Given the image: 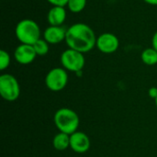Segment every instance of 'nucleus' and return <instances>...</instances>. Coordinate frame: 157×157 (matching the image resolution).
Masks as SVG:
<instances>
[{"mask_svg": "<svg viewBox=\"0 0 157 157\" xmlns=\"http://www.w3.org/2000/svg\"><path fill=\"white\" fill-rule=\"evenodd\" d=\"M94 30L85 23H75L66 30L65 42L70 49L86 53L94 49L97 43Z\"/></svg>", "mask_w": 157, "mask_h": 157, "instance_id": "nucleus-1", "label": "nucleus"}, {"mask_svg": "<svg viewBox=\"0 0 157 157\" xmlns=\"http://www.w3.org/2000/svg\"><path fill=\"white\" fill-rule=\"evenodd\" d=\"M53 121L56 128L60 131V132H63L69 135L77 132L80 124L77 113L67 108H62L58 109L54 114Z\"/></svg>", "mask_w": 157, "mask_h": 157, "instance_id": "nucleus-2", "label": "nucleus"}, {"mask_svg": "<svg viewBox=\"0 0 157 157\" xmlns=\"http://www.w3.org/2000/svg\"><path fill=\"white\" fill-rule=\"evenodd\" d=\"M15 35L20 43L33 45L40 39V29L33 19L25 18L17 24Z\"/></svg>", "mask_w": 157, "mask_h": 157, "instance_id": "nucleus-3", "label": "nucleus"}, {"mask_svg": "<svg viewBox=\"0 0 157 157\" xmlns=\"http://www.w3.org/2000/svg\"><path fill=\"white\" fill-rule=\"evenodd\" d=\"M0 95L8 102L17 100L20 95V86L17 78L10 74H3L0 76Z\"/></svg>", "mask_w": 157, "mask_h": 157, "instance_id": "nucleus-4", "label": "nucleus"}, {"mask_svg": "<svg viewBox=\"0 0 157 157\" xmlns=\"http://www.w3.org/2000/svg\"><path fill=\"white\" fill-rule=\"evenodd\" d=\"M61 63L66 71L76 74L84 68L86 59L84 53L68 48L61 54Z\"/></svg>", "mask_w": 157, "mask_h": 157, "instance_id": "nucleus-5", "label": "nucleus"}, {"mask_svg": "<svg viewBox=\"0 0 157 157\" xmlns=\"http://www.w3.org/2000/svg\"><path fill=\"white\" fill-rule=\"evenodd\" d=\"M68 83V74L64 68L55 67L48 72L45 76V85L48 89L59 92L64 89Z\"/></svg>", "mask_w": 157, "mask_h": 157, "instance_id": "nucleus-6", "label": "nucleus"}, {"mask_svg": "<svg viewBox=\"0 0 157 157\" xmlns=\"http://www.w3.org/2000/svg\"><path fill=\"white\" fill-rule=\"evenodd\" d=\"M96 46L99 52L106 54H110L118 51L120 46V40L115 34L105 32L100 34L97 38Z\"/></svg>", "mask_w": 157, "mask_h": 157, "instance_id": "nucleus-7", "label": "nucleus"}, {"mask_svg": "<svg viewBox=\"0 0 157 157\" xmlns=\"http://www.w3.org/2000/svg\"><path fill=\"white\" fill-rule=\"evenodd\" d=\"M15 60L22 65L31 63L37 57V53L33 48V45L20 43L14 52Z\"/></svg>", "mask_w": 157, "mask_h": 157, "instance_id": "nucleus-8", "label": "nucleus"}, {"mask_svg": "<svg viewBox=\"0 0 157 157\" xmlns=\"http://www.w3.org/2000/svg\"><path fill=\"white\" fill-rule=\"evenodd\" d=\"M90 139L83 132H75L70 135V148L77 154H85L90 148Z\"/></svg>", "mask_w": 157, "mask_h": 157, "instance_id": "nucleus-9", "label": "nucleus"}, {"mask_svg": "<svg viewBox=\"0 0 157 157\" xmlns=\"http://www.w3.org/2000/svg\"><path fill=\"white\" fill-rule=\"evenodd\" d=\"M66 30L63 26H49L43 32V39L49 44H58L63 40H65Z\"/></svg>", "mask_w": 157, "mask_h": 157, "instance_id": "nucleus-10", "label": "nucleus"}, {"mask_svg": "<svg viewBox=\"0 0 157 157\" xmlns=\"http://www.w3.org/2000/svg\"><path fill=\"white\" fill-rule=\"evenodd\" d=\"M66 19V10L64 6H52L48 12L47 20L50 26H63Z\"/></svg>", "mask_w": 157, "mask_h": 157, "instance_id": "nucleus-11", "label": "nucleus"}, {"mask_svg": "<svg viewBox=\"0 0 157 157\" xmlns=\"http://www.w3.org/2000/svg\"><path fill=\"white\" fill-rule=\"evenodd\" d=\"M52 144L57 151L66 150L70 147V135L63 132L57 133L52 140Z\"/></svg>", "mask_w": 157, "mask_h": 157, "instance_id": "nucleus-12", "label": "nucleus"}, {"mask_svg": "<svg viewBox=\"0 0 157 157\" xmlns=\"http://www.w3.org/2000/svg\"><path fill=\"white\" fill-rule=\"evenodd\" d=\"M142 61L146 65H155L157 64V51L153 47L144 49L141 54Z\"/></svg>", "mask_w": 157, "mask_h": 157, "instance_id": "nucleus-13", "label": "nucleus"}, {"mask_svg": "<svg viewBox=\"0 0 157 157\" xmlns=\"http://www.w3.org/2000/svg\"><path fill=\"white\" fill-rule=\"evenodd\" d=\"M33 48L39 56L46 55L49 52V43L44 39H40L33 44Z\"/></svg>", "mask_w": 157, "mask_h": 157, "instance_id": "nucleus-14", "label": "nucleus"}, {"mask_svg": "<svg viewBox=\"0 0 157 157\" xmlns=\"http://www.w3.org/2000/svg\"><path fill=\"white\" fill-rule=\"evenodd\" d=\"M86 6V0H69L67 6L73 13H80L85 9Z\"/></svg>", "mask_w": 157, "mask_h": 157, "instance_id": "nucleus-15", "label": "nucleus"}, {"mask_svg": "<svg viewBox=\"0 0 157 157\" xmlns=\"http://www.w3.org/2000/svg\"><path fill=\"white\" fill-rule=\"evenodd\" d=\"M11 62V58L10 55L7 52H6L5 50H1L0 51V70L4 71L6 70Z\"/></svg>", "mask_w": 157, "mask_h": 157, "instance_id": "nucleus-16", "label": "nucleus"}, {"mask_svg": "<svg viewBox=\"0 0 157 157\" xmlns=\"http://www.w3.org/2000/svg\"><path fill=\"white\" fill-rule=\"evenodd\" d=\"M52 6H66L69 0H47Z\"/></svg>", "mask_w": 157, "mask_h": 157, "instance_id": "nucleus-17", "label": "nucleus"}, {"mask_svg": "<svg viewBox=\"0 0 157 157\" xmlns=\"http://www.w3.org/2000/svg\"><path fill=\"white\" fill-rule=\"evenodd\" d=\"M148 95H149V97H150L151 98H153V99L155 100L157 98V87H155V86L151 87V88L148 90Z\"/></svg>", "mask_w": 157, "mask_h": 157, "instance_id": "nucleus-18", "label": "nucleus"}, {"mask_svg": "<svg viewBox=\"0 0 157 157\" xmlns=\"http://www.w3.org/2000/svg\"><path fill=\"white\" fill-rule=\"evenodd\" d=\"M152 47L157 51V31L155 32V34L153 35V38H152Z\"/></svg>", "mask_w": 157, "mask_h": 157, "instance_id": "nucleus-19", "label": "nucleus"}, {"mask_svg": "<svg viewBox=\"0 0 157 157\" xmlns=\"http://www.w3.org/2000/svg\"><path fill=\"white\" fill-rule=\"evenodd\" d=\"M145 3L152 5V6H157V0H144Z\"/></svg>", "mask_w": 157, "mask_h": 157, "instance_id": "nucleus-20", "label": "nucleus"}, {"mask_svg": "<svg viewBox=\"0 0 157 157\" xmlns=\"http://www.w3.org/2000/svg\"><path fill=\"white\" fill-rule=\"evenodd\" d=\"M155 105H156V107H157V98L155 100Z\"/></svg>", "mask_w": 157, "mask_h": 157, "instance_id": "nucleus-21", "label": "nucleus"}]
</instances>
